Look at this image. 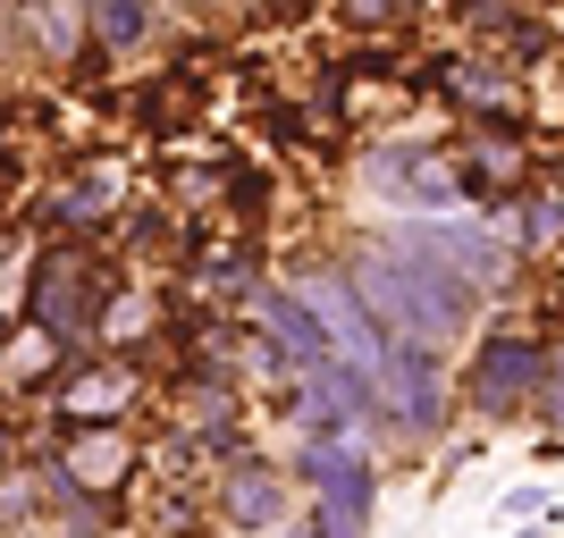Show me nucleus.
I'll use <instances>...</instances> for the list:
<instances>
[{
	"instance_id": "obj_1",
	"label": "nucleus",
	"mask_w": 564,
	"mask_h": 538,
	"mask_svg": "<svg viewBox=\"0 0 564 538\" xmlns=\"http://www.w3.org/2000/svg\"><path fill=\"white\" fill-rule=\"evenodd\" d=\"M346 278L362 295V311H371V328L404 353H438L447 362V345H464L471 320H480V295L464 278H447V270H430L413 253H388V244H362V261Z\"/></svg>"
},
{
	"instance_id": "obj_2",
	"label": "nucleus",
	"mask_w": 564,
	"mask_h": 538,
	"mask_svg": "<svg viewBox=\"0 0 564 538\" xmlns=\"http://www.w3.org/2000/svg\"><path fill=\"white\" fill-rule=\"evenodd\" d=\"M371 244L413 253V261H430V270H447V278H464L471 295L506 286V270H514V244H506L497 228H480V219H379Z\"/></svg>"
},
{
	"instance_id": "obj_3",
	"label": "nucleus",
	"mask_w": 564,
	"mask_h": 538,
	"mask_svg": "<svg viewBox=\"0 0 564 538\" xmlns=\"http://www.w3.org/2000/svg\"><path fill=\"white\" fill-rule=\"evenodd\" d=\"M279 286L295 295V304H304V320L329 337L337 362H346V371L379 396V371H388V337L371 328V311H362V295H354L346 270H321V261H304V270H286Z\"/></svg>"
},
{
	"instance_id": "obj_4",
	"label": "nucleus",
	"mask_w": 564,
	"mask_h": 538,
	"mask_svg": "<svg viewBox=\"0 0 564 538\" xmlns=\"http://www.w3.org/2000/svg\"><path fill=\"white\" fill-rule=\"evenodd\" d=\"M547 387H556V345H540V337H480L464 362V413H480V421L540 413Z\"/></svg>"
},
{
	"instance_id": "obj_5",
	"label": "nucleus",
	"mask_w": 564,
	"mask_h": 538,
	"mask_svg": "<svg viewBox=\"0 0 564 538\" xmlns=\"http://www.w3.org/2000/svg\"><path fill=\"white\" fill-rule=\"evenodd\" d=\"M371 186H388L404 202V219H430V211H455V194H464V177H455L430 143H388V152H371Z\"/></svg>"
},
{
	"instance_id": "obj_6",
	"label": "nucleus",
	"mask_w": 564,
	"mask_h": 538,
	"mask_svg": "<svg viewBox=\"0 0 564 538\" xmlns=\"http://www.w3.org/2000/svg\"><path fill=\"white\" fill-rule=\"evenodd\" d=\"M379 413H397L404 429H438V421H447V371H438V353L388 345V371H379Z\"/></svg>"
},
{
	"instance_id": "obj_7",
	"label": "nucleus",
	"mask_w": 564,
	"mask_h": 538,
	"mask_svg": "<svg viewBox=\"0 0 564 538\" xmlns=\"http://www.w3.org/2000/svg\"><path fill=\"white\" fill-rule=\"evenodd\" d=\"M286 480L270 463H228V480H219V514L236 521V530H261V538H279L286 530Z\"/></svg>"
},
{
	"instance_id": "obj_8",
	"label": "nucleus",
	"mask_w": 564,
	"mask_h": 538,
	"mask_svg": "<svg viewBox=\"0 0 564 538\" xmlns=\"http://www.w3.org/2000/svg\"><path fill=\"white\" fill-rule=\"evenodd\" d=\"M379 454H371V421L362 429H312L304 438V480L329 488V480H371Z\"/></svg>"
},
{
	"instance_id": "obj_9",
	"label": "nucleus",
	"mask_w": 564,
	"mask_h": 538,
	"mask_svg": "<svg viewBox=\"0 0 564 538\" xmlns=\"http://www.w3.org/2000/svg\"><path fill=\"white\" fill-rule=\"evenodd\" d=\"M135 471V446L118 438V429H85V438H68V454H59V480L68 488H118Z\"/></svg>"
},
{
	"instance_id": "obj_10",
	"label": "nucleus",
	"mask_w": 564,
	"mask_h": 538,
	"mask_svg": "<svg viewBox=\"0 0 564 538\" xmlns=\"http://www.w3.org/2000/svg\"><path fill=\"white\" fill-rule=\"evenodd\" d=\"M85 261L76 253H51L43 261V278H34V328L43 337H85V311H76V295H85Z\"/></svg>"
},
{
	"instance_id": "obj_11",
	"label": "nucleus",
	"mask_w": 564,
	"mask_h": 538,
	"mask_svg": "<svg viewBox=\"0 0 564 538\" xmlns=\"http://www.w3.org/2000/svg\"><path fill=\"white\" fill-rule=\"evenodd\" d=\"M127 404H135V371H127V362H110V371H85V378H76L68 396H59V413H68L76 429H94V421L110 429Z\"/></svg>"
},
{
	"instance_id": "obj_12",
	"label": "nucleus",
	"mask_w": 564,
	"mask_h": 538,
	"mask_svg": "<svg viewBox=\"0 0 564 538\" xmlns=\"http://www.w3.org/2000/svg\"><path fill=\"white\" fill-rule=\"evenodd\" d=\"M447 94L464 101V110H514V68H480V59H464V68H447Z\"/></svg>"
},
{
	"instance_id": "obj_13",
	"label": "nucleus",
	"mask_w": 564,
	"mask_h": 538,
	"mask_svg": "<svg viewBox=\"0 0 564 538\" xmlns=\"http://www.w3.org/2000/svg\"><path fill=\"white\" fill-rule=\"evenodd\" d=\"M25 34H34L51 59H68V51L94 34V9H34V18H25Z\"/></svg>"
},
{
	"instance_id": "obj_14",
	"label": "nucleus",
	"mask_w": 564,
	"mask_h": 538,
	"mask_svg": "<svg viewBox=\"0 0 564 538\" xmlns=\"http://www.w3.org/2000/svg\"><path fill=\"white\" fill-rule=\"evenodd\" d=\"M143 34H152V9H143V0H110V9H94V43L101 51H135Z\"/></svg>"
},
{
	"instance_id": "obj_15",
	"label": "nucleus",
	"mask_w": 564,
	"mask_h": 538,
	"mask_svg": "<svg viewBox=\"0 0 564 538\" xmlns=\"http://www.w3.org/2000/svg\"><path fill=\"white\" fill-rule=\"evenodd\" d=\"M547 514V488H514L506 496V521H540Z\"/></svg>"
},
{
	"instance_id": "obj_16",
	"label": "nucleus",
	"mask_w": 564,
	"mask_h": 538,
	"mask_svg": "<svg viewBox=\"0 0 564 538\" xmlns=\"http://www.w3.org/2000/svg\"><path fill=\"white\" fill-rule=\"evenodd\" d=\"M9 454H18V438H9V421H0V471H9Z\"/></svg>"
},
{
	"instance_id": "obj_17",
	"label": "nucleus",
	"mask_w": 564,
	"mask_h": 538,
	"mask_svg": "<svg viewBox=\"0 0 564 538\" xmlns=\"http://www.w3.org/2000/svg\"><path fill=\"white\" fill-rule=\"evenodd\" d=\"M556 362H564V345H556Z\"/></svg>"
}]
</instances>
